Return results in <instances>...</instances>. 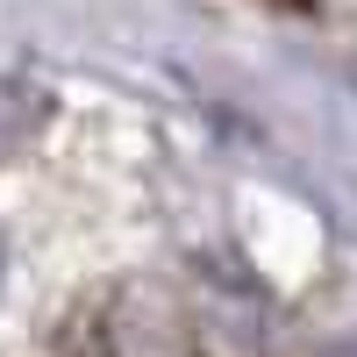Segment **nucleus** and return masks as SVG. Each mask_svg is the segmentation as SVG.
Returning a JSON list of instances; mask_svg holds the SVG:
<instances>
[{
    "label": "nucleus",
    "instance_id": "f257e3e1",
    "mask_svg": "<svg viewBox=\"0 0 357 357\" xmlns=\"http://www.w3.org/2000/svg\"><path fill=\"white\" fill-rule=\"evenodd\" d=\"M43 114H50V100L36 93V86L15 79V72H0V165L43 136Z\"/></svg>",
    "mask_w": 357,
    "mask_h": 357
},
{
    "label": "nucleus",
    "instance_id": "f03ea898",
    "mask_svg": "<svg viewBox=\"0 0 357 357\" xmlns=\"http://www.w3.org/2000/svg\"><path fill=\"white\" fill-rule=\"evenodd\" d=\"M321 357H357V336H350V343H329V350H321Z\"/></svg>",
    "mask_w": 357,
    "mask_h": 357
},
{
    "label": "nucleus",
    "instance_id": "7ed1b4c3",
    "mask_svg": "<svg viewBox=\"0 0 357 357\" xmlns=\"http://www.w3.org/2000/svg\"><path fill=\"white\" fill-rule=\"evenodd\" d=\"M0 272H8V243H0Z\"/></svg>",
    "mask_w": 357,
    "mask_h": 357
}]
</instances>
